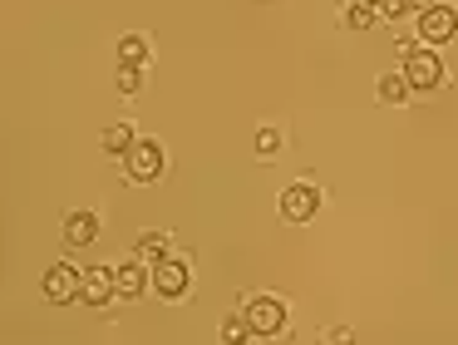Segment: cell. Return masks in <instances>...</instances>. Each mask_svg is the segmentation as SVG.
Returning a JSON list of instances; mask_svg holds the SVG:
<instances>
[{"label": "cell", "instance_id": "obj_1", "mask_svg": "<svg viewBox=\"0 0 458 345\" xmlns=\"http://www.w3.org/2000/svg\"><path fill=\"white\" fill-rule=\"evenodd\" d=\"M399 55H404L399 74L409 79V89H414V94H424V89H438V84H444V59L434 55V45H399Z\"/></svg>", "mask_w": 458, "mask_h": 345}, {"label": "cell", "instance_id": "obj_5", "mask_svg": "<svg viewBox=\"0 0 458 345\" xmlns=\"http://www.w3.org/2000/svg\"><path fill=\"white\" fill-rule=\"evenodd\" d=\"M40 291H45V301H50V306H70V301H80V291H84V272H74L70 262H60V266L45 272Z\"/></svg>", "mask_w": 458, "mask_h": 345}, {"label": "cell", "instance_id": "obj_10", "mask_svg": "<svg viewBox=\"0 0 458 345\" xmlns=\"http://www.w3.org/2000/svg\"><path fill=\"white\" fill-rule=\"evenodd\" d=\"M114 276H119V296H129V301H133V296H143V291L153 286V272L139 262V256L119 262V266H114Z\"/></svg>", "mask_w": 458, "mask_h": 345}, {"label": "cell", "instance_id": "obj_15", "mask_svg": "<svg viewBox=\"0 0 458 345\" xmlns=\"http://www.w3.org/2000/svg\"><path fill=\"white\" fill-rule=\"evenodd\" d=\"M114 89H119L123 99H139V94H143V69H139V65H119V74H114Z\"/></svg>", "mask_w": 458, "mask_h": 345}, {"label": "cell", "instance_id": "obj_20", "mask_svg": "<svg viewBox=\"0 0 458 345\" xmlns=\"http://www.w3.org/2000/svg\"><path fill=\"white\" fill-rule=\"evenodd\" d=\"M326 345H355V335H350V325H330V331H326Z\"/></svg>", "mask_w": 458, "mask_h": 345}, {"label": "cell", "instance_id": "obj_21", "mask_svg": "<svg viewBox=\"0 0 458 345\" xmlns=\"http://www.w3.org/2000/svg\"><path fill=\"white\" fill-rule=\"evenodd\" d=\"M438 0H409V15H424V10H434Z\"/></svg>", "mask_w": 458, "mask_h": 345}, {"label": "cell", "instance_id": "obj_17", "mask_svg": "<svg viewBox=\"0 0 458 345\" xmlns=\"http://www.w3.org/2000/svg\"><path fill=\"white\" fill-rule=\"evenodd\" d=\"M379 20V5H355V0H350V10H345V25L350 30H369Z\"/></svg>", "mask_w": 458, "mask_h": 345}, {"label": "cell", "instance_id": "obj_3", "mask_svg": "<svg viewBox=\"0 0 458 345\" xmlns=\"http://www.w3.org/2000/svg\"><path fill=\"white\" fill-rule=\"evenodd\" d=\"M188 286H192V266L182 262L178 252H168V256H158V262H153V291H158L163 301H182V296H188Z\"/></svg>", "mask_w": 458, "mask_h": 345}, {"label": "cell", "instance_id": "obj_16", "mask_svg": "<svg viewBox=\"0 0 458 345\" xmlns=\"http://www.w3.org/2000/svg\"><path fill=\"white\" fill-rule=\"evenodd\" d=\"M409 94H414V89H409L404 74H379V99H385V104H404Z\"/></svg>", "mask_w": 458, "mask_h": 345}, {"label": "cell", "instance_id": "obj_8", "mask_svg": "<svg viewBox=\"0 0 458 345\" xmlns=\"http://www.w3.org/2000/svg\"><path fill=\"white\" fill-rule=\"evenodd\" d=\"M64 242L70 246H89L99 242V212H89V207H74V212H64Z\"/></svg>", "mask_w": 458, "mask_h": 345}, {"label": "cell", "instance_id": "obj_7", "mask_svg": "<svg viewBox=\"0 0 458 345\" xmlns=\"http://www.w3.org/2000/svg\"><path fill=\"white\" fill-rule=\"evenodd\" d=\"M414 20H419V39H424V45H444V39L458 35V10L454 5H434Z\"/></svg>", "mask_w": 458, "mask_h": 345}, {"label": "cell", "instance_id": "obj_6", "mask_svg": "<svg viewBox=\"0 0 458 345\" xmlns=\"http://www.w3.org/2000/svg\"><path fill=\"white\" fill-rule=\"evenodd\" d=\"M320 207V187L316 183H291L286 193H281V217L286 222H310Z\"/></svg>", "mask_w": 458, "mask_h": 345}, {"label": "cell", "instance_id": "obj_9", "mask_svg": "<svg viewBox=\"0 0 458 345\" xmlns=\"http://www.w3.org/2000/svg\"><path fill=\"white\" fill-rule=\"evenodd\" d=\"M114 296H119V276H114V266H94V272H84V291H80V301H89V306H109Z\"/></svg>", "mask_w": 458, "mask_h": 345}, {"label": "cell", "instance_id": "obj_13", "mask_svg": "<svg viewBox=\"0 0 458 345\" xmlns=\"http://www.w3.org/2000/svg\"><path fill=\"white\" fill-rule=\"evenodd\" d=\"M168 232H143L139 242H133V256H139V262H158V256H168Z\"/></svg>", "mask_w": 458, "mask_h": 345}, {"label": "cell", "instance_id": "obj_12", "mask_svg": "<svg viewBox=\"0 0 458 345\" xmlns=\"http://www.w3.org/2000/svg\"><path fill=\"white\" fill-rule=\"evenodd\" d=\"M139 138H143V134H139L133 124H109V128H104V153H119V158H123L133 143H139Z\"/></svg>", "mask_w": 458, "mask_h": 345}, {"label": "cell", "instance_id": "obj_14", "mask_svg": "<svg viewBox=\"0 0 458 345\" xmlns=\"http://www.w3.org/2000/svg\"><path fill=\"white\" fill-rule=\"evenodd\" d=\"M251 335H257V331H251L247 311H237V315H227V321H222V341H227V345H247Z\"/></svg>", "mask_w": 458, "mask_h": 345}, {"label": "cell", "instance_id": "obj_22", "mask_svg": "<svg viewBox=\"0 0 458 345\" xmlns=\"http://www.w3.org/2000/svg\"><path fill=\"white\" fill-rule=\"evenodd\" d=\"M355 5H379V0H355Z\"/></svg>", "mask_w": 458, "mask_h": 345}, {"label": "cell", "instance_id": "obj_11", "mask_svg": "<svg viewBox=\"0 0 458 345\" xmlns=\"http://www.w3.org/2000/svg\"><path fill=\"white\" fill-rule=\"evenodd\" d=\"M148 59H153V39L148 35H123L119 39V65H148Z\"/></svg>", "mask_w": 458, "mask_h": 345}, {"label": "cell", "instance_id": "obj_2", "mask_svg": "<svg viewBox=\"0 0 458 345\" xmlns=\"http://www.w3.org/2000/svg\"><path fill=\"white\" fill-rule=\"evenodd\" d=\"M242 311H247V321H251V331H257V335H281V331H286V301H281V296L247 291Z\"/></svg>", "mask_w": 458, "mask_h": 345}, {"label": "cell", "instance_id": "obj_19", "mask_svg": "<svg viewBox=\"0 0 458 345\" xmlns=\"http://www.w3.org/2000/svg\"><path fill=\"white\" fill-rule=\"evenodd\" d=\"M409 15V0H379V20H404Z\"/></svg>", "mask_w": 458, "mask_h": 345}, {"label": "cell", "instance_id": "obj_4", "mask_svg": "<svg viewBox=\"0 0 458 345\" xmlns=\"http://www.w3.org/2000/svg\"><path fill=\"white\" fill-rule=\"evenodd\" d=\"M123 177L129 183H158L163 177V148L153 138H139V143L123 153Z\"/></svg>", "mask_w": 458, "mask_h": 345}, {"label": "cell", "instance_id": "obj_18", "mask_svg": "<svg viewBox=\"0 0 458 345\" xmlns=\"http://www.w3.org/2000/svg\"><path fill=\"white\" fill-rule=\"evenodd\" d=\"M257 153L261 158H276L281 153V128H261V134H257Z\"/></svg>", "mask_w": 458, "mask_h": 345}]
</instances>
